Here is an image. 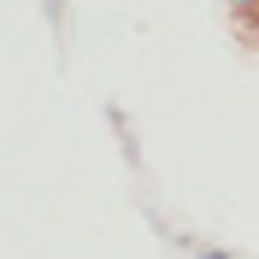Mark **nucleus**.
Here are the masks:
<instances>
[{
	"instance_id": "obj_1",
	"label": "nucleus",
	"mask_w": 259,
	"mask_h": 259,
	"mask_svg": "<svg viewBox=\"0 0 259 259\" xmlns=\"http://www.w3.org/2000/svg\"><path fill=\"white\" fill-rule=\"evenodd\" d=\"M236 6H242V0H236Z\"/></svg>"
}]
</instances>
